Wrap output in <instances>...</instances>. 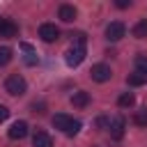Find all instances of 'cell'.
<instances>
[{
	"mask_svg": "<svg viewBox=\"0 0 147 147\" xmlns=\"http://www.w3.org/2000/svg\"><path fill=\"white\" fill-rule=\"evenodd\" d=\"M131 34H133L136 39H145V37H147V18H140V21L133 25Z\"/></svg>",
	"mask_w": 147,
	"mask_h": 147,
	"instance_id": "14",
	"label": "cell"
},
{
	"mask_svg": "<svg viewBox=\"0 0 147 147\" xmlns=\"http://www.w3.org/2000/svg\"><path fill=\"white\" fill-rule=\"evenodd\" d=\"M133 64H136V71L147 74V55H145V53H138V55L133 57Z\"/></svg>",
	"mask_w": 147,
	"mask_h": 147,
	"instance_id": "17",
	"label": "cell"
},
{
	"mask_svg": "<svg viewBox=\"0 0 147 147\" xmlns=\"http://www.w3.org/2000/svg\"><path fill=\"white\" fill-rule=\"evenodd\" d=\"M96 124H99V126H106V124H108V119H106V117H99V119H96Z\"/></svg>",
	"mask_w": 147,
	"mask_h": 147,
	"instance_id": "23",
	"label": "cell"
},
{
	"mask_svg": "<svg viewBox=\"0 0 147 147\" xmlns=\"http://www.w3.org/2000/svg\"><path fill=\"white\" fill-rule=\"evenodd\" d=\"M115 5H117L119 9H126V7H131V0H117Z\"/></svg>",
	"mask_w": 147,
	"mask_h": 147,
	"instance_id": "22",
	"label": "cell"
},
{
	"mask_svg": "<svg viewBox=\"0 0 147 147\" xmlns=\"http://www.w3.org/2000/svg\"><path fill=\"white\" fill-rule=\"evenodd\" d=\"M18 34V25L11 18H0V37L5 39H14Z\"/></svg>",
	"mask_w": 147,
	"mask_h": 147,
	"instance_id": "9",
	"label": "cell"
},
{
	"mask_svg": "<svg viewBox=\"0 0 147 147\" xmlns=\"http://www.w3.org/2000/svg\"><path fill=\"white\" fill-rule=\"evenodd\" d=\"M71 41H74V46H85L87 37H85V32H71Z\"/></svg>",
	"mask_w": 147,
	"mask_h": 147,
	"instance_id": "20",
	"label": "cell"
},
{
	"mask_svg": "<svg viewBox=\"0 0 147 147\" xmlns=\"http://www.w3.org/2000/svg\"><path fill=\"white\" fill-rule=\"evenodd\" d=\"M133 124H136V126H147V108L133 113Z\"/></svg>",
	"mask_w": 147,
	"mask_h": 147,
	"instance_id": "18",
	"label": "cell"
},
{
	"mask_svg": "<svg viewBox=\"0 0 147 147\" xmlns=\"http://www.w3.org/2000/svg\"><path fill=\"white\" fill-rule=\"evenodd\" d=\"M124 34H126V25L122 21H110L106 25V39L108 41H119Z\"/></svg>",
	"mask_w": 147,
	"mask_h": 147,
	"instance_id": "3",
	"label": "cell"
},
{
	"mask_svg": "<svg viewBox=\"0 0 147 147\" xmlns=\"http://www.w3.org/2000/svg\"><path fill=\"white\" fill-rule=\"evenodd\" d=\"M124 129H126V119L122 115H117V117H113L108 122V131H110V138L113 140H122L124 138Z\"/></svg>",
	"mask_w": 147,
	"mask_h": 147,
	"instance_id": "4",
	"label": "cell"
},
{
	"mask_svg": "<svg viewBox=\"0 0 147 147\" xmlns=\"http://www.w3.org/2000/svg\"><path fill=\"white\" fill-rule=\"evenodd\" d=\"M32 147H53V138H51L46 131L37 129L34 136H32Z\"/></svg>",
	"mask_w": 147,
	"mask_h": 147,
	"instance_id": "11",
	"label": "cell"
},
{
	"mask_svg": "<svg viewBox=\"0 0 147 147\" xmlns=\"http://www.w3.org/2000/svg\"><path fill=\"white\" fill-rule=\"evenodd\" d=\"M11 48L9 46H0V67H5V64H9L11 62Z\"/></svg>",
	"mask_w": 147,
	"mask_h": 147,
	"instance_id": "19",
	"label": "cell"
},
{
	"mask_svg": "<svg viewBox=\"0 0 147 147\" xmlns=\"http://www.w3.org/2000/svg\"><path fill=\"white\" fill-rule=\"evenodd\" d=\"M126 83H129L131 87H140V85H145V83H147V74L133 71V74H129V76H126Z\"/></svg>",
	"mask_w": 147,
	"mask_h": 147,
	"instance_id": "13",
	"label": "cell"
},
{
	"mask_svg": "<svg viewBox=\"0 0 147 147\" xmlns=\"http://www.w3.org/2000/svg\"><path fill=\"white\" fill-rule=\"evenodd\" d=\"M64 60H67L69 67H78V64L85 60V46H71V48L67 51Z\"/></svg>",
	"mask_w": 147,
	"mask_h": 147,
	"instance_id": "6",
	"label": "cell"
},
{
	"mask_svg": "<svg viewBox=\"0 0 147 147\" xmlns=\"http://www.w3.org/2000/svg\"><path fill=\"white\" fill-rule=\"evenodd\" d=\"M7 117H9V108H7V106H2V103H0V122H5V119H7Z\"/></svg>",
	"mask_w": 147,
	"mask_h": 147,
	"instance_id": "21",
	"label": "cell"
},
{
	"mask_svg": "<svg viewBox=\"0 0 147 147\" xmlns=\"http://www.w3.org/2000/svg\"><path fill=\"white\" fill-rule=\"evenodd\" d=\"M39 37H41L46 44H51V41H55V39L60 37V30H57L55 23H41V25H39Z\"/></svg>",
	"mask_w": 147,
	"mask_h": 147,
	"instance_id": "7",
	"label": "cell"
},
{
	"mask_svg": "<svg viewBox=\"0 0 147 147\" xmlns=\"http://www.w3.org/2000/svg\"><path fill=\"white\" fill-rule=\"evenodd\" d=\"M71 106L74 108H87L90 106V92H85V90L74 92L71 94Z\"/></svg>",
	"mask_w": 147,
	"mask_h": 147,
	"instance_id": "12",
	"label": "cell"
},
{
	"mask_svg": "<svg viewBox=\"0 0 147 147\" xmlns=\"http://www.w3.org/2000/svg\"><path fill=\"white\" fill-rule=\"evenodd\" d=\"M90 76H92V80H96V83H106V80H110L113 71H110V67H108V64L99 62V64H92Z\"/></svg>",
	"mask_w": 147,
	"mask_h": 147,
	"instance_id": "5",
	"label": "cell"
},
{
	"mask_svg": "<svg viewBox=\"0 0 147 147\" xmlns=\"http://www.w3.org/2000/svg\"><path fill=\"white\" fill-rule=\"evenodd\" d=\"M21 48H23V51H25V64H30V67H34V64H37V62H39V57H37V53H34V51H32V46H30V44H25V41H23V44H21Z\"/></svg>",
	"mask_w": 147,
	"mask_h": 147,
	"instance_id": "15",
	"label": "cell"
},
{
	"mask_svg": "<svg viewBox=\"0 0 147 147\" xmlns=\"http://www.w3.org/2000/svg\"><path fill=\"white\" fill-rule=\"evenodd\" d=\"M92 147H99V145H92Z\"/></svg>",
	"mask_w": 147,
	"mask_h": 147,
	"instance_id": "24",
	"label": "cell"
},
{
	"mask_svg": "<svg viewBox=\"0 0 147 147\" xmlns=\"http://www.w3.org/2000/svg\"><path fill=\"white\" fill-rule=\"evenodd\" d=\"M5 90L11 96H21V94L28 92V83H25V78L21 74H9L7 80H5Z\"/></svg>",
	"mask_w": 147,
	"mask_h": 147,
	"instance_id": "2",
	"label": "cell"
},
{
	"mask_svg": "<svg viewBox=\"0 0 147 147\" xmlns=\"http://www.w3.org/2000/svg\"><path fill=\"white\" fill-rule=\"evenodd\" d=\"M76 16H78V11H76L74 5H60V9H57V18L60 21L71 23V21H76Z\"/></svg>",
	"mask_w": 147,
	"mask_h": 147,
	"instance_id": "10",
	"label": "cell"
},
{
	"mask_svg": "<svg viewBox=\"0 0 147 147\" xmlns=\"http://www.w3.org/2000/svg\"><path fill=\"white\" fill-rule=\"evenodd\" d=\"M53 126L60 129V131L67 133V136H76V133L80 131V122L74 119V117H69V115H64V113L53 115Z\"/></svg>",
	"mask_w": 147,
	"mask_h": 147,
	"instance_id": "1",
	"label": "cell"
},
{
	"mask_svg": "<svg viewBox=\"0 0 147 147\" xmlns=\"http://www.w3.org/2000/svg\"><path fill=\"white\" fill-rule=\"evenodd\" d=\"M136 103V96L131 94V92H124V94H119V99H117V106L119 108H131Z\"/></svg>",
	"mask_w": 147,
	"mask_h": 147,
	"instance_id": "16",
	"label": "cell"
},
{
	"mask_svg": "<svg viewBox=\"0 0 147 147\" xmlns=\"http://www.w3.org/2000/svg\"><path fill=\"white\" fill-rule=\"evenodd\" d=\"M7 136H9L11 140H23V138L28 136V122H23V119L14 122V124L9 126V131H7Z\"/></svg>",
	"mask_w": 147,
	"mask_h": 147,
	"instance_id": "8",
	"label": "cell"
}]
</instances>
